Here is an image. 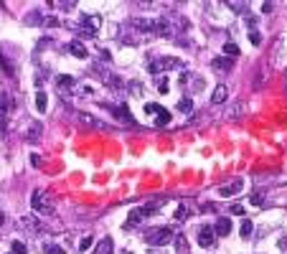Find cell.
Here are the masks:
<instances>
[{
    "mask_svg": "<svg viewBox=\"0 0 287 254\" xmlns=\"http://www.w3.org/2000/svg\"><path fill=\"white\" fill-rule=\"evenodd\" d=\"M107 109H109V112H115L119 119H125L127 125H135V119H132V115H130V109H127V107H115V104H109Z\"/></svg>",
    "mask_w": 287,
    "mask_h": 254,
    "instance_id": "11",
    "label": "cell"
},
{
    "mask_svg": "<svg viewBox=\"0 0 287 254\" xmlns=\"http://www.w3.org/2000/svg\"><path fill=\"white\" fill-rule=\"evenodd\" d=\"M231 214H244V208H241V206L236 203V206H231Z\"/></svg>",
    "mask_w": 287,
    "mask_h": 254,
    "instance_id": "36",
    "label": "cell"
},
{
    "mask_svg": "<svg viewBox=\"0 0 287 254\" xmlns=\"http://www.w3.org/2000/svg\"><path fill=\"white\" fill-rule=\"evenodd\" d=\"M66 51H69V53H74L76 59H86V56H89V51H86V46H84L82 41H71L69 46H66Z\"/></svg>",
    "mask_w": 287,
    "mask_h": 254,
    "instance_id": "10",
    "label": "cell"
},
{
    "mask_svg": "<svg viewBox=\"0 0 287 254\" xmlns=\"http://www.w3.org/2000/svg\"><path fill=\"white\" fill-rule=\"evenodd\" d=\"M262 13H264V16L272 13V3H262Z\"/></svg>",
    "mask_w": 287,
    "mask_h": 254,
    "instance_id": "34",
    "label": "cell"
},
{
    "mask_svg": "<svg viewBox=\"0 0 287 254\" xmlns=\"http://www.w3.org/2000/svg\"><path fill=\"white\" fill-rule=\"evenodd\" d=\"M20 226H26L28 231H38V229H41V219H36L33 214H28V216L20 219Z\"/></svg>",
    "mask_w": 287,
    "mask_h": 254,
    "instance_id": "14",
    "label": "cell"
},
{
    "mask_svg": "<svg viewBox=\"0 0 287 254\" xmlns=\"http://www.w3.org/2000/svg\"><path fill=\"white\" fill-rule=\"evenodd\" d=\"M214 231H216V237H229L231 234V219H219Z\"/></svg>",
    "mask_w": 287,
    "mask_h": 254,
    "instance_id": "13",
    "label": "cell"
},
{
    "mask_svg": "<svg viewBox=\"0 0 287 254\" xmlns=\"http://www.w3.org/2000/svg\"><path fill=\"white\" fill-rule=\"evenodd\" d=\"M92 244H94V237H84V239L79 241V252H86V249H92Z\"/></svg>",
    "mask_w": 287,
    "mask_h": 254,
    "instance_id": "26",
    "label": "cell"
},
{
    "mask_svg": "<svg viewBox=\"0 0 287 254\" xmlns=\"http://www.w3.org/2000/svg\"><path fill=\"white\" fill-rule=\"evenodd\" d=\"M36 109H38V112H46V109H49V97H46V92H36Z\"/></svg>",
    "mask_w": 287,
    "mask_h": 254,
    "instance_id": "17",
    "label": "cell"
},
{
    "mask_svg": "<svg viewBox=\"0 0 287 254\" xmlns=\"http://www.w3.org/2000/svg\"><path fill=\"white\" fill-rule=\"evenodd\" d=\"M56 86H59V92H61V94L69 97V89L74 86V76H61V79L56 82Z\"/></svg>",
    "mask_w": 287,
    "mask_h": 254,
    "instance_id": "16",
    "label": "cell"
},
{
    "mask_svg": "<svg viewBox=\"0 0 287 254\" xmlns=\"http://www.w3.org/2000/svg\"><path fill=\"white\" fill-rule=\"evenodd\" d=\"M280 247H282V252H287V237H285V239L280 241Z\"/></svg>",
    "mask_w": 287,
    "mask_h": 254,
    "instance_id": "37",
    "label": "cell"
},
{
    "mask_svg": "<svg viewBox=\"0 0 287 254\" xmlns=\"http://www.w3.org/2000/svg\"><path fill=\"white\" fill-rule=\"evenodd\" d=\"M211 66H214V71H229L231 66H234V61L226 59V56H219V59L211 61Z\"/></svg>",
    "mask_w": 287,
    "mask_h": 254,
    "instance_id": "15",
    "label": "cell"
},
{
    "mask_svg": "<svg viewBox=\"0 0 287 254\" xmlns=\"http://www.w3.org/2000/svg\"><path fill=\"white\" fill-rule=\"evenodd\" d=\"M132 26H135L140 33H148V36H163V38H170L175 36V26H173V16H137L132 20Z\"/></svg>",
    "mask_w": 287,
    "mask_h": 254,
    "instance_id": "1",
    "label": "cell"
},
{
    "mask_svg": "<svg viewBox=\"0 0 287 254\" xmlns=\"http://www.w3.org/2000/svg\"><path fill=\"white\" fill-rule=\"evenodd\" d=\"M31 208L36 214H43V216H49L53 214V201H51V196L46 191H33L31 196Z\"/></svg>",
    "mask_w": 287,
    "mask_h": 254,
    "instance_id": "3",
    "label": "cell"
},
{
    "mask_svg": "<svg viewBox=\"0 0 287 254\" xmlns=\"http://www.w3.org/2000/svg\"><path fill=\"white\" fill-rule=\"evenodd\" d=\"M252 203H254V206H262V196L254 193V196H252Z\"/></svg>",
    "mask_w": 287,
    "mask_h": 254,
    "instance_id": "35",
    "label": "cell"
},
{
    "mask_svg": "<svg viewBox=\"0 0 287 254\" xmlns=\"http://www.w3.org/2000/svg\"><path fill=\"white\" fill-rule=\"evenodd\" d=\"M252 234V221H249V219H244V221H241V237H249Z\"/></svg>",
    "mask_w": 287,
    "mask_h": 254,
    "instance_id": "29",
    "label": "cell"
},
{
    "mask_svg": "<svg viewBox=\"0 0 287 254\" xmlns=\"http://www.w3.org/2000/svg\"><path fill=\"white\" fill-rule=\"evenodd\" d=\"M158 206H160V203H150V206H137V208H132V211H130V219H127V229H130V226H137L142 219H148L150 214H155Z\"/></svg>",
    "mask_w": 287,
    "mask_h": 254,
    "instance_id": "6",
    "label": "cell"
},
{
    "mask_svg": "<svg viewBox=\"0 0 287 254\" xmlns=\"http://www.w3.org/2000/svg\"><path fill=\"white\" fill-rule=\"evenodd\" d=\"M178 109H181V112H191V109H193V102H191V99H181V102H178Z\"/></svg>",
    "mask_w": 287,
    "mask_h": 254,
    "instance_id": "28",
    "label": "cell"
},
{
    "mask_svg": "<svg viewBox=\"0 0 287 254\" xmlns=\"http://www.w3.org/2000/svg\"><path fill=\"white\" fill-rule=\"evenodd\" d=\"M173 241H175V249H178L181 254H186V252H188V241H186V237H175Z\"/></svg>",
    "mask_w": 287,
    "mask_h": 254,
    "instance_id": "23",
    "label": "cell"
},
{
    "mask_svg": "<svg viewBox=\"0 0 287 254\" xmlns=\"http://www.w3.org/2000/svg\"><path fill=\"white\" fill-rule=\"evenodd\" d=\"M99 26H102V18H99L97 13L84 16L82 23H79V36H82V38H94L97 31H99Z\"/></svg>",
    "mask_w": 287,
    "mask_h": 254,
    "instance_id": "5",
    "label": "cell"
},
{
    "mask_svg": "<svg viewBox=\"0 0 287 254\" xmlns=\"http://www.w3.org/2000/svg\"><path fill=\"white\" fill-rule=\"evenodd\" d=\"M8 107H10V99L3 94V97H0V127H3L5 125V115H8Z\"/></svg>",
    "mask_w": 287,
    "mask_h": 254,
    "instance_id": "18",
    "label": "cell"
},
{
    "mask_svg": "<svg viewBox=\"0 0 287 254\" xmlns=\"http://www.w3.org/2000/svg\"><path fill=\"white\" fill-rule=\"evenodd\" d=\"M38 135H41V125H38V122H33L31 130H28V140H38Z\"/></svg>",
    "mask_w": 287,
    "mask_h": 254,
    "instance_id": "25",
    "label": "cell"
},
{
    "mask_svg": "<svg viewBox=\"0 0 287 254\" xmlns=\"http://www.w3.org/2000/svg\"><path fill=\"white\" fill-rule=\"evenodd\" d=\"M13 254H26V244H23V241H13Z\"/></svg>",
    "mask_w": 287,
    "mask_h": 254,
    "instance_id": "31",
    "label": "cell"
},
{
    "mask_svg": "<svg viewBox=\"0 0 287 254\" xmlns=\"http://www.w3.org/2000/svg\"><path fill=\"white\" fill-rule=\"evenodd\" d=\"M249 41L254 43V46H259V43H262V36H259L257 31H252V33H249Z\"/></svg>",
    "mask_w": 287,
    "mask_h": 254,
    "instance_id": "33",
    "label": "cell"
},
{
    "mask_svg": "<svg viewBox=\"0 0 287 254\" xmlns=\"http://www.w3.org/2000/svg\"><path fill=\"white\" fill-rule=\"evenodd\" d=\"M241 188H244V181H241V178H236V181H231V183L221 186V188H219V193H221L224 198H231V196H236Z\"/></svg>",
    "mask_w": 287,
    "mask_h": 254,
    "instance_id": "9",
    "label": "cell"
},
{
    "mask_svg": "<svg viewBox=\"0 0 287 254\" xmlns=\"http://www.w3.org/2000/svg\"><path fill=\"white\" fill-rule=\"evenodd\" d=\"M224 53H229V59L239 56V46H234V43H224Z\"/></svg>",
    "mask_w": 287,
    "mask_h": 254,
    "instance_id": "27",
    "label": "cell"
},
{
    "mask_svg": "<svg viewBox=\"0 0 287 254\" xmlns=\"http://www.w3.org/2000/svg\"><path fill=\"white\" fill-rule=\"evenodd\" d=\"M188 216H191V208L186 206V203H181V206H178V211H175V219H178V221H186Z\"/></svg>",
    "mask_w": 287,
    "mask_h": 254,
    "instance_id": "21",
    "label": "cell"
},
{
    "mask_svg": "<svg viewBox=\"0 0 287 254\" xmlns=\"http://www.w3.org/2000/svg\"><path fill=\"white\" fill-rule=\"evenodd\" d=\"M3 221H5V216H3V208H0V226H3Z\"/></svg>",
    "mask_w": 287,
    "mask_h": 254,
    "instance_id": "38",
    "label": "cell"
},
{
    "mask_svg": "<svg viewBox=\"0 0 287 254\" xmlns=\"http://www.w3.org/2000/svg\"><path fill=\"white\" fill-rule=\"evenodd\" d=\"M79 119H82V122H84V125H99V122H97V119H92V115H84V112L79 115Z\"/></svg>",
    "mask_w": 287,
    "mask_h": 254,
    "instance_id": "32",
    "label": "cell"
},
{
    "mask_svg": "<svg viewBox=\"0 0 287 254\" xmlns=\"http://www.w3.org/2000/svg\"><path fill=\"white\" fill-rule=\"evenodd\" d=\"M145 115H152V122H155V125H168L170 122V112L165 107L155 104V102H148L145 104Z\"/></svg>",
    "mask_w": 287,
    "mask_h": 254,
    "instance_id": "7",
    "label": "cell"
},
{
    "mask_svg": "<svg viewBox=\"0 0 287 254\" xmlns=\"http://www.w3.org/2000/svg\"><path fill=\"white\" fill-rule=\"evenodd\" d=\"M94 254H112V239L104 237V241H99V247H97Z\"/></svg>",
    "mask_w": 287,
    "mask_h": 254,
    "instance_id": "19",
    "label": "cell"
},
{
    "mask_svg": "<svg viewBox=\"0 0 287 254\" xmlns=\"http://www.w3.org/2000/svg\"><path fill=\"white\" fill-rule=\"evenodd\" d=\"M155 86H158V92H163V94H165V92L170 89V84H168V76H163V74H160V76H155Z\"/></svg>",
    "mask_w": 287,
    "mask_h": 254,
    "instance_id": "20",
    "label": "cell"
},
{
    "mask_svg": "<svg viewBox=\"0 0 287 254\" xmlns=\"http://www.w3.org/2000/svg\"><path fill=\"white\" fill-rule=\"evenodd\" d=\"M198 244H201L203 249H211L216 244V231L211 226H201L198 229Z\"/></svg>",
    "mask_w": 287,
    "mask_h": 254,
    "instance_id": "8",
    "label": "cell"
},
{
    "mask_svg": "<svg viewBox=\"0 0 287 254\" xmlns=\"http://www.w3.org/2000/svg\"><path fill=\"white\" fill-rule=\"evenodd\" d=\"M173 239H175V234L170 226H152L145 231V244H150V247H165Z\"/></svg>",
    "mask_w": 287,
    "mask_h": 254,
    "instance_id": "2",
    "label": "cell"
},
{
    "mask_svg": "<svg viewBox=\"0 0 287 254\" xmlns=\"http://www.w3.org/2000/svg\"><path fill=\"white\" fill-rule=\"evenodd\" d=\"M229 8L234 13H247V3H229Z\"/></svg>",
    "mask_w": 287,
    "mask_h": 254,
    "instance_id": "30",
    "label": "cell"
},
{
    "mask_svg": "<svg viewBox=\"0 0 287 254\" xmlns=\"http://www.w3.org/2000/svg\"><path fill=\"white\" fill-rule=\"evenodd\" d=\"M41 249H43V254H64V247H59V244H41Z\"/></svg>",
    "mask_w": 287,
    "mask_h": 254,
    "instance_id": "22",
    "label": "cell"
},
{
    "mask_svg": "<svg viewBox=\"0 0 287 254\" xmlns=\"http://www.w3.org/2000/svg\"><path fill=\"white\" fill-rule=\"evenodd\" d=\"M183 66V61L181 59H173V56H155L150 61V74H155V76H160L163 71H168V69H181Z\"/></svg>",
    "mask_w": 287,
    "mask_h": 254,
    "instance_id": "4",
    "label": "cell"
},
{
    "mask_svg": "<svg viewBox=\"0 0 287 254\" xmlns=\"http://www.w3.org/2000/svg\"><path fill=\"white\" fill-rule=\"evenodd\" d=\"M241 112H244V104H234V107H229V109H226V115H224V117H239Z\"/></svg>",
    "mask_w": 287,
    "mask_h": 254,
    "instance_id": "24",
    "label": "cell"
},
{
    "mask_svg": "<svg viewBox=\"0 0 287 254\" xmlns=\"http://www.w3.org/2000/svg\"><path fill=\"white\" fill-rule=\"evenodd\" d=\"M226 97H229L226 84H219L216 89H214V94H211V102H214V104H224V102H226Z\"/></svg>",
    "mask_w": 287,
    "mask_h": 254,
    "instance_id": "12",
    "label": "cell"
}]
</instances>
